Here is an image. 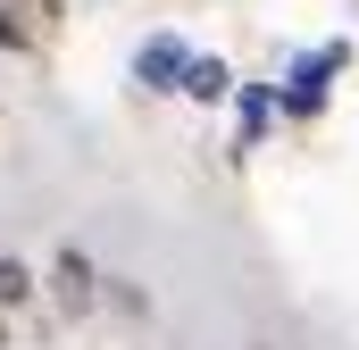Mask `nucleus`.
I'll return each instance as SVG.
<instances>
[{"instance_id":"1","label":"nucleus","mask_w":359,"mask_h":350,"mask_svg":"<svg viewBox=\"0 0 359 350\" xmlns=\"http://www.w3.org/2000/svg\"><path fill=\"white\" fill-rule=\"evenodd\" d=\"M343 67H351V34H334V42L301 50V59L284 67V92H276V108H292V117H318V108H326V92L343 84Z\"/></svg>"},{"instance_id":"2","label":"nucleus","mask_w":359,"mask_h":350,"mask_svg":"<svg viewBox=\"0 0 359 350\" xmlns=\"http://www.w3.org/2000/svg\"><path fill=\"white\" fill-rule=\"evenodd\" d=\"M59 42V0H0V50H50Z\"/></svg>"},{"instance_id":"3","label":"nucleus","mask_w":359,"mask_h":350,"mask_svg":"<svg viewBox=\"0 0 359 350\" xmlns=\"http://www.w3.org/2000/svg\"><path fill=\"white\" fill-rule=\"evenodd\" d=\"M184 59H192V50H184L176 34H151V42L134 50V84H142V92H176V76H184Z\"/></svg>"},{"instance_id":"4","label":"nucleus","mask_w":359,"mask_h":350,"mask_svg":"<svg viewBox=\"0 0 359 350\" xmlns=\"http://www.w3.org/2000/svg\"><path fill=\"white\" fill-rule=\"evenodd\" d=\"M184 100H201V108H217V100H234V67L217 59V50H192L184 59V76H176Z\"/></svg>"},{"instance_id":"5","label":"nucleus","mask_w":359,"mask_h":350,"mask_svg":"<svg viewBox=\"0 0 359 350\" xmlns=\"http://www.w3.org/2000/svg\"><path fill=\"white\" fill-rule=\"evenodd\" d=\"M50 292H59V309L76 317V309H92L100 292H92V259H76V251H59V267H50Z\"/></svg>"},{"instance_id":"6","label":"nucleus","mask_w":359,"mask_h":350,"mask_svg":"<svg viewBox=\"0 0 359 350\" xmlns=\"http://www.w3.org/2000/svg\"><path fill=\"white\" fill-rule=\"evenodd\" d=\"M234 100H243V150H259L276 125V84H234Z\"/></svg>"},{"instance_id":"7","label":"nucleus","mask_w":359,"mask_h":350,"mask_svg":"<svg viewBox=\"0 0 359 350\" xmlns=\"http://www.w3.org/2000/svg\"><path fill=\"white\" fill-rule=\"evenodd\" d=\"M25 292H34V275H25V267H17L8 251H0V309H17Z\"/></svg>"}]
</instances>
